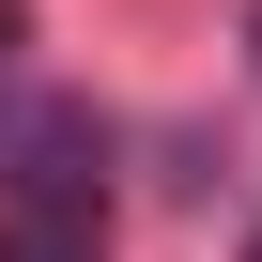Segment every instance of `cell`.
I'll list each match as a JSON object with an SVG mask.
<instances>
[{
    "mask_svg": "<svg viewBox=\"0 0 262 262\" xmlns=\"http://www.w3.org/2000/svg\"><path fill=\"white\" fill-rule=\"evenodd\" d=\"M47 185V201H108V123L77 93H31V108H0V201Z\"/></svg>",
    "mask_w": 262,
    "mask_h": 262,
    "instance_id": "cell-1",
    "label": "cell"
},
{
    "mask_svg": "<svg viewBox=\"0 0 262 262\" xmlns=\"http://www.w3.org/2000/svg\"><path fill=\"white\" fill-rule=\"evenodd\" d=\"M0 262H108V201H47V185H16V201H0Z\"/></svg>",
    "mask_w": 262,
    "mask_h": 262,
    "instance_id": "cell-2",
    "label": "cell"
},
{
    "mask_svg": "<svg viewBox=\"0 0 262 262\" xmlns=\"http://www.w3.org/2000/svg\"><path fill=\"white\" fill-rule=\"evenodd\" d=\"M16 47H31V0H0V62H16Z\"/></svg>",
    "mask_w": 262,
    "mask_h": 262,
    "instance_id": "cell-3",
    "label": "cell"
},
{
    "mask_svg": "<svg viewBox=\"0 0 262 262\" xmlns=\"http://www.w3.org/2000/svg\"><path fill=\"white\" fill-rule=\"evenodd\" d=\"M247 62H262V0H247Z\"/></svg>",
    "mask_w": 262,
    "mask_h": 262,
    "instance_id": "cell-4",
    "label": "cell"
},
{
    "mask_svg": "<svg viewBox=\"0 0 262 262\" xmlns=\"http://www.w3.org/2000/svg\"><path fill=\"white\" fill-rule=\"evenodd\" d=\"M247 262H262V231H247Z\"/></svg>",
    "mask_w": 262,
    "mask_h": 262,
    "instance_id": "cell-5",
    "label": "cell"
}]
</instances>
